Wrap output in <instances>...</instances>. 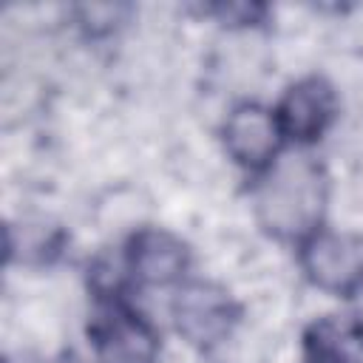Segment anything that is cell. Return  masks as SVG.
Masks as SVG:
<instances>
[{"mask_svg":"<svg viewBox=\"0 0 363 363\" xmlns=\"http://www.w3.org/2000/svg\"><path fill=\"white\" fill-rule=\"evenodd\" d=\"M329 173L309 150H284L252 179V216L264 235L298 247L326 227Z\"/></svg>","mask_w":363,"mask_h":363,"instance_id":"1","label":"cell"},{"mask_svg":"<svg viewBox=\"0 0 363 363\" xmlns=\"http://www.w3.org/2000/svg\"><path fill=\"white\" fill-rule=\"evenodd\" d=\"M244 318L241 301L224 284L213 278H187L173 289L170 320L176 335L199 349L213 352L233 337Z\"/></svg>","mask_w":363,"mask_h":363,"instance_id":"2","label":"cell"},{"mask_svg":"<svg viewBox=\"0 0 363 363\" xmlns=\"http://www.w3.org/2000/svg\"><path fill=\"white\" fill-rule=\"evenodd\" d=\"M94 363H159L162 335L130 298H96L85 326Z\"/></svg>","mask_w":363,"mask_h":363,"instance_id":"3","label":"cell"},{"mask_svg":"<svg viewBox=\"0 0 363 363\" xmlns=\"http://www.w3.org/2000/svg\"><path fill=\"white\" fill-rule=\"evenodd\" d=\"M303 278L332 295L352 301L363 292V238L354 233L320 227L295 247Z\"/></svg>","mask_w":363,"mask_h":363,"instance_id":"4","label":"cell"},{"mask_svg":"<svg viewBox=\"0 0 363 363\" xmlns=\"http://www.w3.org/2000/svg\"><path fill=\"white\" fill-rule=\"evenodd\" d=\"M272 111L286 145L309 150L337 122L340 96H337V88L323 74H306L284 88Z\"/></svg>","mask_w":363,"mask_h":363,"instance_id":"5","label":"cell"},{"mask_svg":"<svg viewBox=\"0 0 363 363\" xmlns=\"http://www.w3.org/2000/svg\"><path fill=\"white\" fill-rule=\"evenodd\" d=\"M119 255L136 286H156V289L173 286L176 289L179 284L190 278V267H193L190 244L179 233L162 224L136 227L125 238Z\"/></svg>","mask_w":363,"mask_h":363,"instance_id":"6","label":"cell"},{"mask_svg":"<svg viewBox=\"0 0 363 363\" xmlns=\"http://www.w3.org/2000/svg\"><path fill=\"white\" fill-rule=\"evenodd\" d=\"M218 136L227 159L250 179L272 167V162L286 150V139L278 128L275 111L252 99H244L230 108Z\"/></svg>","mask_w":363,"mask_h":363,"instance_id":"7","label":"cell"},{"mask_svg":"<svg viewBox=\"0 0 363 363\" xmlns=\"http://www.w3.org/2000/svg\"><path fill=\"white\" fill-rule=\"evenodd\" d=\"M306 363H363V315L354 309L326 312L301 332Z\"/></svg>","mask_w":363,"mask_h":363,"instance_id":"8","label":"cell"},{"mask_svg":"<svg viewBox=\"0 0 363 363\" xmlns=\"http://www.w3.org/2000/svg\"><path fill=\"white\" fill-rule=\"evenodd\" d=\"M68 233L48 218H23L6 224V264L51 267L62 258Z\"/></svg>","mask_w":363,"mask_h":363,"instance_id":"9","label":"cell"},{"mask_svg":"<svg viewBox=\"0 0 363 363\" xmlns=\"http://www.w3.org/2000/svg\"><path fill=\"white\" fill-rule=\"evenodd\" d=\"M130 14H133V6H122V3H85L71 9L74 26L91 40L116 34L130 20Z\"/></svg>","mask_w":363,"mask_h":363,"instance_id":"10","label":"cell"},{"mask_svg":"<svg viewBox=\"0 0 363 363\" xmlns=\"http://www.w3.org/2000/svg\"><path fill=\"white\" fill-rule=\"evenodd\" d=\"M193 11L224 28H258L269 20V6L264 3H201Z\"/></svg>","mask_w":363,"mask_h":363,"instance_id":"11","label":"cell"},{"mask_svg":"<svg viewBox=\"0 0 363 363\" xmlns=\"http://www.w3.org/2000/svg\"><path fill=\"white\" fill-rule=\"evenodd\" d=\"M40 363H74V360H65V357H57V360H40Z\"/></svg>","mask_w":363,"mask_h":363,"instance_id":"12","label":"cell"}]
</instances>
